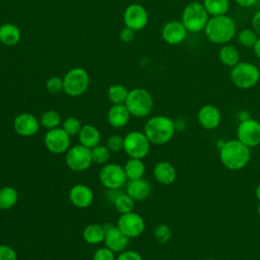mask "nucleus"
Masks as SVG:
<instances>
[{
  "label": "nucleus",
  "instance_id": "nucleus-1",
  "mask_svg": "<svg viewBox=\"0 0 260 260\" xmlns=\"http://www.w3.org/2000/svg\"><path fill=\"white\" fill-rule=\"evenodd\" d=\"M218 149L220 162L230 171H240L250 161L251 148L237 138L223 141Z\"/></svg>",
  "mask_w": 260,
  "mask_h": 260
},
{
  "label": "nucleus",
  "instance_id": "nucleus-2",
  "mask_svg": "<svg viewBox=\"0 0 260 260\" xmlns=\"http://www.w3.org/2000/svg\"><path fill=\"white\" fill-rule=\"evenodd\" d=\"M143 132L151 144L165 145L175 135V121L164 115L152 116L145 122Z\"/></svg>",
  "mask_w": 260,
  "mask_h": 260
},
{
  "label": "nucleus",
  "instance_id": "nucleus-3",
  "mask_svg": "<svg viewBox=\"0 0 260 260\" xmlns=\"http://www.w3.org/2000/svg\"><path fill=\"white\" fill-rule=\"evenodd\" d=\"M236 22L226 14L210 16L204 28L207 40L216 45L229 44L236 37Z\"/></svg>",
  "mask_w": 260,
  "mask_h": 260
},
{
  "label": "nucleus",
  "instance_id": "nucleus-4",
  "mask_svg": "<svg viewBox=\"0 0 260 260\" xmlns=\"http://www.w3.org/2000/svg\"><path fill=\"white\" fill-rule=\"evenodd\" d=\"M209 18L210 16L202 2L193 1L183 9L181 21L189 32H200L204 30Z\"/></svg>",
  "mask_w": 260,
  "mask_h": 260
},
{
  "label": "nucleus",
  "instance_id": "nucleus-5",
  "mask_svg": "<svg viewBox=\"0 0 260 260\" xmlns=\"http://www.w3.org/2000/svg\"><path fill=\"white\" fill-rule=\"evenodd\" d=\"M233 84L241 89H250L254 87L260 80L259 68L251 62H239L230 73Z\"/></svg>",
  "mask_w": 260,
  "mask_h": 260
},
{
  "label": "nucleus",
  "instance_id": "nucleus-6",
  "mask_svg": "<svg viewBox=\"0 0 260 260\" xmlns=\"http://www.w3.org/2000/svg\"><path fill=\"white\" fill-rule=\"evenodd\" d=\"M153 98L151 93L141 87L129 90L125 106L131 116L136 118H144L148 116L153 109Z\"/></svg>",
  "mask_w": 260,
  "mask_h": 260
},
{
  "label": "nucleus",
  "instance_id": "nucleus-7",
  "mask_svg": "<svg viewBox=\"0 0 260 260\" xmlns=\"http://www.w3.org/2000/svg\"><path fill=\"white\" fill-rule=\"evenodd\" d=\"M89 85V75L87 71L80 67L70 69L63 77V91L69 96H79L83 94Z\"/></svg>",
  "mask_w": 260,
  "mask_h": 260
},
{
  "label": "nucleus",
  "instance_id": "nucleus-8",
  "mask_svg": "<svg viewBox=\"0 0 260 260\" xmlns=\"http://www.w3.org/2000/svg\"><path fill=\"white\" fill-rule=\"evenodd\" d=\"M99 180L108 190H120L128 182L124 168L115 162H108L102 166L99 172Z\"/></svg>",
  "mask_w": 260,
  "mask_h": 260
},
{
  "label": "nucleus",
  "instance_id": "nucleus-9",
  "mask_svg": "<svg viewBox=\"0 0 260 260\" xmlns=\"http://www.w3.org/2000/svg\"><path fill=\"white\" fill-rule=\"evenodd\" d=\"M150 145L151 143L143 131L134 130L125 135L123 150L129 157L143 159L148 154Z\"/></svg>",
  "mask_w": 260,
  "mask_h": 260
},
{
  "label": "nucleus",
  "instance_id": "nucleus-10",
  "mask_svg": "<svg viewBox=\"0 0 260 260\" xmlns=\"http://www.w3.org/2000/svg\"><path fill=\"white\" fill-rule=\"evenodd\" d=\"M65 164L73 172L86 171L93 164L91 149L80 143L71 146L65 153Z\"/></svg>",
  "mask_w": 260,
  "mask_h": 260
},
{
  "label": "nucleus",
  "instance_id": "nucleus-11",
  "mask_svg": "<svg viewBox=\"0 0 260 260\" xmlns=\"http://www.w3.org/2000/svg\"><path fill=\"white\" fill-rule=\"evenodd\" d=\"M116 224L129 239L138 238L145 230V221L143 217L135 211L120 214Z\"/></svg>",
  "mask_w": 260,
  "mask_h": 260
},
{
  "label": "nucleus",
  "instance_id": "nucleus-12",
  "mask_svg": "<svg viewBox=\"0 0 260 260\" xmlns=\"http://www.w3.org/2000/svg\"><path fill=\"white\" fill-rule=\"evenodd\" d=\"M237 139L249 148L260 145V122L253 118L240 122L237 127Z\"/></svg>",
  "mask_w": 260,
  "mask_h": 260
},
{
  "label": "nucleus",
  "instance_id": "nucleus-13",
  "mask_svg": "<svg viewBox=\"0 0 260 260\" xmlns=\"http://www.w3.org/2000/svg\"><path fill=\"white\" fill-rule=\"evenodd\" d=\"M44 143L51 153L62 154L66 153L70 148L71 137L61 127H58L47 130L44 137Z\"/></svg>",
  "mask_w": 260,
  "mask_h": 260
},
{
  "label": "nucleus",
  "instance_id": "nucleus-14",
  "mask_svg": "<svg viewBox=\"0 0 260 260\" xmlns=\"http://www.w3.org/2000/svg\"><path fill=\"white\" fill-rule=\"evenodd\" d=\"M123 20L125 26L137 31L146 26L148 22V13L142 5L136 3L131 4L125 9Z\"/></svg>",
  "mask_w": 260,
  "mask_h": 260
},
{
  "label": "nucleus",
  "instance_id": "nucleus-15",
  "mask_svg": "<svg viewBox=\"0 0 260 260\" xmlns=\"http://www.w3.org/2000/svg\"><path fill=\"white\" fill-rule=\"evenodd\" d=\"M104 229H105L104 244L106 247H108L115 253H120L127 248L129 244V238L120 231L117 224L107 222L104 224Z\"/></svg>",
  "mask_w": 260,
  "mask_h": 260
},
{
  "label": "nucleus",
  "instance_id": "nucleus-16",
  "mask_svg": "<svg viewBox=\"0 0 260 260\" xmlns=\"http://www.w3.org/2000/svg\"><path fill=\"white\" fill-rule=\"evenodd\" d=\"M13 128L17 135L21 137H31L36 135L40 128V120L30 113L18 114L13 120Z\"/></svg>",
  "mask_w": 260,
  "mask_h": 260
},
{
  "label": "nucleus",
  "instance_id": "nucleus-17",
  "mask_svg": "<svg viewBox=\"0 0 260 260\" xmlns=\"http://www.w3.org/2000/svg\"><path fill=\"white\" fill-rule=\"evenodd\" d=\"M188 32L181 20H170L161 28V38L169 45H179L185 41Z\"/></svg>",
  "mask_w": 260,
  "mask_h": 260
},
{
  "label": "nucleus",
  "instance_id": "nucleus-18",
  "mask_svg": "<svg viewBox=\"0 0 260 260\" xmlns=\"http://www.w3.org/2000/svg\"><path fill=\"white\" fill-rule=\"evenodd\" d=\"M198 124L205 130H214L218 128L221 122V113L214 105H204L197 113Z\"/></svg>",
  "mask_w": 260,
  "mask_h": 260
},
{
  "label": "nucleus",
  "instance_id": "nucleus-19",
  "mask_svg": "<svg viewBox=\"0 0 260 260\" xmlns=\"http://www.w3.org/2000/svg\"><path fill=\"white\" fill-rule=\"evenodd\" d=\"M68 197L72 205L77 208L84 209L92 204L94 194L89 186L85 184H75L69 190Z\"/></svg>",
  "mask_w": 260,
  "mask_h": 260
},
{
  "label": "nucleus",
  "instance_id": "nucleus-20",
  "mask_svg": "<svg viewBox=\"0 0 260 260\" xmlns=\"http://www.w3.org/2000/svg\"><path fill=\"white\" fill-rule=\"evenodd\" d=\"M153 178L160 185H172L177 179L176 168L169 161H157L153 167Z\"/></svg>",
  "mask_w": 260,
  "mask_h": 260
},
{
  "label": "nucleus",
  "instance_id": "nucleus-21",
  "mask_svg": "<svg viewBox=\"0 0 260 260\" xmlns=\"http://www.w3.org/2000/svg\"><path fill=\"white\" fill-rule=\"evenodd\" d=\"M134 201H143L151 193V184L144 178L128 181L125 191Z\"/></svg>",
  "mask_w": 260,
  "mask_h": 260
},
{
  "label": "nucleus",
  "instance_id": "nucleus-22",
  "mask_svg": "<svg viewBox=\"0 0 260 260\" xmlns=\"http://www.w3.org/2000/svg\"><path fill=\"white\" fill-rule=\"evenodd\" d=\"M107 198L112 202L115 209L120 214L134 211L135 201L126 192H121L120 190H108Z\"/></svg>",
  "mask_w": 260,
  "mask_h": 260
},
{
  "label": "nucleus",
  "instance_id": "nucleus-23",
  "mask_svg": "<svg viewBox=\"0 0 260 260\" xmlns=\"http://www.w3.org/2000/svg\"><path fill=\"white\" fill-rule=\"evenodd\" d=\"M131 114L128 111L125 104L122 105H112L107 113L108 123L117 129L125 127L130 120Z\"/></svg>",
  "mask_w": 260,
  "mask_h": 260
},
{
  "label": "nucleus",
  "instance_id": "nucleus-24",
  "mask_svg": "<svg viewBox=\"0 0 260 260\" xmlns=\"http://www.w3.org/2000/svg\"><path fill=\"white\" fill-rule=\"evenodd\" d=\"M77 136L79 143L90 149L101 143V132L95 126L91 124L82 125Z\"/></svg>",
  "mask_w": 260,
  "mask_h": 260
},
{
  "label": "nucleus",
  "instance_id": "nucleus-25",
  "mask_svg": "<svg viewBox=\"0 0 260 260\" xmlns=\"http://www.w3.org/2000/svg\"><path fill=\"white\" fill-rule=\"evenodd\" d=\"M21 38L20 29L13 23H4L0 25V43L5 46H14L19 43Z\"/></svg>",
  "mask_w": 260,
  "mask_h": 260
},
{
  "label": "nucleus",
  "instance_id": "nucleus-26",
  "mask_svg": "<svg viewBox=\"0 0 260 260\" xmlns=\"http://www.w3.org/2000/svg\"><path fill=\"white\" fill-rule=\"evenodd\" d=\"M82 238L84 242L89 245H100L104 243V240H105L104 224H99V223L87 224L82 232Z\"/></svg>",
  "mask_w": 260,
  "mask_h": 260
},
{
  "label": "nucleus",
  "instance_id": "nucleus-27",
  "mask_svg": "<svg viewBox=\"0 0 260 260\" xmlns=\"http://www.w3.org/2000/svg\"><path fill=\"white\" fill-rule=\"evenodd\" d=\"M218 60L222 65L233 68L240 62V52L235 46L231 44H224L219 49Z\"/></svg>",
  "mask_w": 260,
  "mask_h": 260
},
{
  "label": "nucleus",
  "instance_id": "nucleus-28",
  "mask_svg": "<svg viewBox=\"0 0 260 260\" xmlns=\"http://www.w3.org/2000/svg\"><path fill=\"white\" fill-rule=\"evenodd\" d=\"M123 168L128 181L143 178L145 174V165L141 158L129 157Z\"/></svg>",
  "mask_w": 260,
  "mask_h": 260
},
{
  "label": "nucleus",
  "instance_id": "nucleus-29",
  "mask_svg": "<svg viewBox=\"0 0 260 260\" xmlns=\"http://www.w3.org/2000/svg\"><path fill=\"white\" fill-rule=\"evenodd\" d=\"M18 201V192L12 186L0 188V209L9 210L13 208Z\"/></svg>",
  "mask_w": 260,
  "mask_h": 260
},
{
  "label": "nucleus",
  "instance_id": "nucleus-30",
  "mask_svg": "<svg viewBox=\"0 0 260 260\" xmlns=\"http://www.w3.org/2000/svg\"><path fill=\"white\" fill-rule=\"evenodd\" d=\"M202 4L204 5L209 16L224 15L230 9L229 0H203Z\"/></svg>",
  "mask_w": 260,
  "mask_h": 260
},
{
  "label": "nucleus",
  "instance_id": "nucleus-31",
  "mask_svg": "<svg viewBox=\"0 0 260 260\" xmlns=\"http://www.w3.org/2000/svg\"><path fill=\"white\" fill-rule=\"evenodd\" d=\"M40 124L41 127L47 129V130H51V129H55L58 127H61L60 125L62 124V119H61V115L55 111V110H48L45 111L41 117H40Z\"/></svg>",
  "mask_w": 260,
  "mask_h": 260
},
{
  "label": "nucleus",
  "instance_id": "nucleus-32",
  "mask_svg": "<svg viewBox=\"0 0 260 260\" xmlns=\"http://www.w3.org/2000/svg\"><path fill=\"white\" fill-rule=\"evenodd\" d=\"M129 90L122 84H113L108 88L107 96L112 105L125 104Z\"/></svg>",
  "mask_w": 260,
  "mask_h": 260
},
{
  "label": "nucleus",
  "instance_id": "nucleus-33",
  "mask_svg": "<svg viewBox=\"0 0 260 260\" xmlns=\"http://www.w3.org/2000/svg\"><path fill=\"white\" fill-rule=\"evenodd\" d=\"M259 36L253 28H244L237 34L238 43L244 48H252L255 46Z\"/></svg>",
  "mask_w": 260,
  "mask_h": 260
},
{
  "label": "nucleus",
  "instance_id": "nucleus-34",
  "mask_svg": "<svg viewBox=\"0 0 260 260\" xmlns=\"http://www.w3.org/2000/svg\"><path fill=\"white\" fill-rule=\"evenodd\" d=\"M91 156H92V162L96 165L104 166L109 162V159L111 157V150L103 144H99L91 148Z\"/></svg>",
  "mask_w": 260,
  "mask_h": 260
},
{
  "label": "nucleus",
  "instance_id": "nucleus-35",
  "mask_svg": "<svg viewBox=\"0 0 260 260\" xmlns=\"http://www.w3.org/2000/svg\"><path fill=\"white\" fill-rule=\"evenodd\" d=\"M82 125L80 121L75 117H68L64 121H62L61 128L70 136H76L78 135Z\"/></svg>",
  "mask_w": 260,
  "mask_h": 260
},
{
  "label": "nucleus",
  "instance_id": "nucleus-36",
  "mask_svg": "<svg viewBox=\"0 0 260 260\" xmlns=\"http://www.w3.org/2000/svg\"><path fill=\"white\" fill-rule=\"evenodd\" d=\"M153 237L158 243L166 244L172 238V230L167 223H159L153 230Z\"/></svg>",
  "mask_w": 260,
  "mask_h": 260
},
{
  "label": "nucleus",
  "instance_id": "nucleus-37",
  "mask_svg": "<svg viewBox=\"0 0 260 260\" xmlns=\"http://www.w3.org/2000/svg\"><path fill=\"white\" fill-rule=\"evenodd\" d=\"M106 146L111 150V152L121 151L124 147V137L118 134L110 135L106 140Z\"/></svg>",
  "mask_w": 260,
  "mask_h": 260
},
{
  "label": "nucleus",
  "instance_id": "nucleus-38",
  "mask_svg": "<svg viewBox=\"0 0 260 260\" xmlns=\"http://www.w3.org/2000/svg\"><path fill=\"white\" fill-rule=\"evenodd\" d=\"M115 252L104 246L98 248L92 254V260H116Z\"/></svg>",
  "mask_w": 260,
  "mask_h": 260
},
{
  "label": "nucleus",
  "instance_id": "nucleus-39",
  "mask_svg": "<svg viewBox=\"0 0 260 260\" xmlns=\"http://www.w3.org/2000/svg\"><path fill=\"white\" fill-rule=\"evenodd\" d=\"M46 88L51 93H58L63 90V78L59 76H52L46 81Z\"/></svg>",
  "mask_w": 260,
  "mask_h": 260
},
{
  "label": "nucleus",
  "instance_id": "nucleus-40",
  "mask_svg": "<svg viewBox=\"0 0 260 260\" xmlns=\"http://www.w3.org/2000/svg\"><path fill=\"white\" fill-rule=\"evenodd\" d=\"M0 260H17V253L9 245H0Z\"/></svg>",
  "mask_w": 260,
  "mask_h": 260
},
{
  "label": "nucleus",
  "instance_id": "nucleus-41",
  "mask_svg": "<svg viewBox=\"0 0 260 260\" xmlns=\"http://www.w3.org/2000/svg\"><path fill=\"white\" fill-rule=\"evenodd\" d=\"M116 260H143L140 253L134 250L125 249L124 251L120 252L116 257Z\"/></svg>",
  "mask_w": 260,
  "mask_h": 260
},
{
  "label": "nucleus",
  "instance_id": "nucleus-42",
  "mask_svg": "<svg viewBox=\"0 0 260 260\" xmlns=\"http://www.w3.org/2000/svg\"><path fill=\"white\" fill-rule=\"evenodd\" d=\"M134 37H135V31H134L133 29L127 27V26H125V27L121 30V32H120V39H121V41L124 42V43H129V42H131V41L134 39Z\"/></svg>",
  "mask_w": 260,
  "mask_h": 260
},
{
  "label": "nucleus",
  "instance_id": "nucleus-43",
  "mask_svg": "<svg viewBox=\"0 0 260 260\" xmlns=\"http://www.w3.org/2000/svg\"><path fill=\"white\" fill-rule=\"evenodd\" d=\"M252 28L260 37V9L257 10L252 17Z\"/></svg>",
  "mask_w": 260,
  "mask_h": 260
},
{
  "label": "nucleus",
  "instance_id": "nucleus-44",
  "mask_svg": "<svg viewBox=\"0 0 260 260\" xmlns=\"http://www.w3.org/2000/svg\"><path fill=\"white\" fill-rule=\"evenodd\" d=\"M235 1L241 7H251L255 5L258 0H235Z\"/></svg>",
  "mask_w": 260,
  "mask_h": 260
},
{
  "label": "nucleus",
  "instance_id": "nucleus-45",
  "mask_svg": "<svg viewBox=\"0 0 260 260\" xmlns=\"http://www.w3.org/2000/svg\"><path fill=\"white\" fill-rule=\"evenodd\" d=\"M250 118H251V117H250L249 112H247V111H245V110L241 111V112L238 114V119H239L240 122L245 121V120H248V119H250Z\"/></svg>",
  "mask_w": 260,
  "mask_h": 260
},
{
  "label": "nucleus",
  "instance_id": "nucleus-46",
  "mask_svg": "<svg viewBox=\"0 0 260 260\" xmlns=\"http://www.w3.org/2000/svg\"><path fill=\"white\" fill-rule=\"evenodd\" d=\"M253 51H254V54L256 55V57L260 59V37L258 38L255 46L253 47Z\"/></svg>",
  "mask_w": 260,
  "mask_h": 260
},
{
  "label": "nucleus",
  "instance_id": "nucleus-47",
  "mask_svg": "<svg viewBox=\"0 0 260 260\" xmlns=\"http://www.w3.org/2000/svg\"><path fill=\"white\" fill-rule=\"evenodd\" d=\"M255 196H256V198L259 200V202H260V184L259 185H257V187L255 188Z\"/></svg>",
  "mask_w": 260,
  "mask_h": 260
},
{
  "label": "nucleus",
  "instance_id": "nucleus-48",
  "mask_svg": "<svg viewBox=\"0 0 260 260\" xmlns=\"http://www.w3.org/2000/svg\"><path fill=\"white\" fill-rule=\"evenodd\" d=\"M257 213H258V215H259V217H260V202H259L258 207H257Z\"/></svg>",
  "mask_w": 260,
  "mask_h": 260
},
{
  "label": "nucleus",
  "instance_id": "nucleus-49",
  "mask_svg": "<svg viewBox=\"0 0 260 260\" xmlns=\"http://www.w3.org/2000/svg\"><path fill=\"white\" fill-rule=\"evenodd\" d=\"M204 260H213V259H204Z\"/></svg>",
  "mask_w": 260,
  "mask_h": 260
},
{
  "label": "nucleus",
  "instance_id": "nucleus-50",
  "mask_svg": "<svg viewBox=\"0 0 260 260\" xmlns=\"http://www.w3.org/2000/svg\"><path fill=\"white\" fill-rule=\"evenodd\" d=\"M142 1H145V0H142Z\"/></svg>",
  "mask_w": 260,
  "mask_h": 260
}]
</instances>
